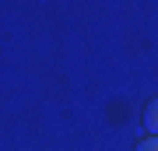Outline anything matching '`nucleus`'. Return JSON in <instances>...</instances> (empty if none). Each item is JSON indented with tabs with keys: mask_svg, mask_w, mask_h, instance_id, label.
Instances as JSON below:
<instances>
[{
	"mask_svg": "<svg viewBox=\"0 0 158 151\" xmlns=\"http://www.w3.org/2000/svg\"><path fill=\"white\" fill-rule=\"evenodd\" d=\"M144 130L148 137H158V99H151L144 106Z\"/></svg>",
	"mask_w": 158,
	"mask_h": 151,
	"instance_id": "f257e3e1",
	"label": "nucleus"
},
{
	"mask_svg": "<svg viewBox=\"0 0 158 151\" xmlns=\"http://www.w3.org/2000/svg\"><path fill=\"white\" fill-rule=\"evenodd\" d=\"M137 151H158V137H144L141 144H137Z\"/></svg>",
	"mask_w": 158,
	"mask_h": 151,
	"instance_id": "f03ea898",
	"label": "nucleus"
}]
</instances>
